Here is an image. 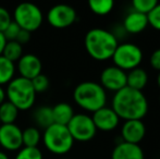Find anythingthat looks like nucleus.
<instances>
[{
	"label": "nucleus",
	"instance_id": "nucleus-1",
	"mask_svg": "<svg viewBox=\"0 0 160 159\" xmlns=\"http://www.w3.org/2000/svg\"><path fill=\"white\" fill-rule=\"evenodd\" d=\"M111 108L120 119L142 120L148 112V102L143 92L125 86L114 93Z\"/></svg>",
	"mask_w": 160,
	"mask_h": 159
},
{
	"label": "nucleus",
	"instance_id": "nucleus-2",
	"mask_svg": "<svg viewBox=\"0 0 160 159\" xmlns=\"http://www.w3.org/2000/svg\"><path fill=\"white\" fill-rule=\"evenodd\" d=\"M118 45L116 35L103 28H93L85 35V49L93 59L98 61L111 59Z\"/></svg>",
	"mask_w": 160,
	"mask_h": 159
},
{
	"label": "nucleus",
	"instance_id": "nucleus-3",
	"mask_svg": "<svg viewBox=\"0 0 160 159\" xmlns=\"http://www.w3.org/2000/svg\"><path fill=\"white\" fill-rule=\"evenodd\" d=\"M73 98L81 108L93 113L106 107L107 102V94L102 86L91 81L80 83L74 88Z\"/></svg>",
	"mask_w": 160,
	"mask_h": 159
},
{
	"label": "nucleus",
	"instance_id": "nucleus-4",
	"mask_svg": "<svg viewBox=\"0 0 160 159\" xmlns=\"http://www.w3.org/2000/svg\"><path fill=\"white\" fill-rule=\"evenodd\" d=\"M8 102L14 105L22 111L28 110L34 106L36 100V92L34 91L32 82L24 77H14L8 84L6 89Z\"/></svg>",
	"mask_w": 160,
	"mask_h": 159
},
{
	"label": "nucleus",
	"instance_id": "nucleus-5",
	"mask_svg": "<svg viewBox=\"0 0 160 159\" xmlns=\"http://www.w3.org/2000/svg\"><path fill=\"white\" fill-rule=\"evenodd\" d=\"M42 141L45 147L55 155H64L69 153L74 144V140L68 127L57 123H53L45 130Z\"/></svg>",
	"mask_w": 160,
	"mask_h": 159
},
{
	"label": "nucleus",
	"instance_id": "nucleus-6",
	"mask_svg": "<svg viewBox=\"0 0 160 159\" xmlns=\"http://www.w3.org/2000/svg\"><path fill=\"white\" fill-rule=\"evenodd\" d=\"M14 22L26 32L32 33L38 30L42 23V12L36 4L31 2H23L15 7L13 12Z\"/></svg>",
	"mask_w": 160,
	"mask_h": 159
},
{
	"label": "nucleus",
	"instance_id": "nucleus-7",
	"mask_svg": "<svg viewBox=\"0 0 160 159\" xmlns=\"http://www.w3.org/2000/svg\"><path fill=\"white\" fill-rule=\"evenodd\" d=\"M111 59L114 66L127 72L138 68L143 60V51L133 42L119 44Z\"/></svg>",
	"mask_w": 160,
	"mask_h": 159
},
{
	"label": "nucleus",
	"instance_id": "nucleus-8",
	"mask_svg": "<svg viewBox=\"0 0 160 159\" xmlns=\"http://www.w3.org/2000/svg\"><path fill=\"white\" fill-rule=\"evenodd\" d=\"M67 127L73 140L78 142H89L95 137L97 132L92 117L85 113L74 115Z\"/></svg>",
	"mask_w": 160,
	"mask_h": 159
},
{
	"label": "nucleus",
	"instance_id": "nucleus-9",
	"mask_svg": "<svg viewBox=\"0 0 160 159\" xmlns=\"http://www.w3.org/2000/svg\"><path fill=\"white\" fill-rule=\"evenodd\" d=\"M76 11L68 4H57L49 9L47 21L55 28H67L76 21Z\"/></svg>",
	"mask_w": 160,
	"mask_h": 159
},
{
	"label": "nucleus",
	"instance_id": "nucleus-10",
	"mask_svg": "<svg viewBox=\"0 0 160 159\" xmlns=\"http://www.w3.org/2000/svg\"><path fill=\"white\" fill-rule=\"evenodd\" d=\"M100 85L110 92H119L127 86V72L116 66L107 67L100 74Z\"/></svg>",
	"mask_w": 160,
	"mask_h": 159
},
{
	"label": "nucleus",
	"instance_id": "nucleus-11",
	"mask_svg": "<svg viewBox=\"0 0 160 159\" xmlns=\"http://www.w3.org/2000/svg\"><path fill=\"white\" fill-rule=\"evenodd\" d=\"M0 146L9 152L20 151L23 146L22 130L14 123L0 125Z\"/></svg>",
	"mask_w": 160,
	"mask_h": 159
},
{
	"label": "nucleus",
	"instance_id": "nucleus-12",
	"mask_svg": "<svg viewBox=\"0 0 160 159\" xmlns=\"http://www.w3.org/2000/svg\"><path fill=\"white\" fill-rule=\"evenodd\" d=\"M146 135V127L142 120H128L121 127L122 142L138 145Z\"/></svg>",
	"mask_w": 160,
	"mask_h": 159
},
{
	"label": "nucleus",
	"instance_id": "nucleus-13",
	"mask_svg": "<svg viewBox=\"0 0 160 159\" xmlns=\"http://www.w3.org/2000/svg\"><path fill=\"white\" fill-rule=\"evenodd\" d=\"M92 119H93L96 129L102 132L112 131L118 127L120 122V118L117 116L113 109L109 107H102L101 109L95 111Z\"/></svg>",
	"mask_w": 160,
	"mask_h": 159
},
{
	"label": "nucleus",
	"instance_id": "nucleus-14",
	"mask_svg": "<svg viewBox=\"0 0 160 159\" xmlns=\"http://www.w3.org/2000/svg\"><path fill=\"white\" fill-rule=\"evenodd\" d=\"M42 61L33 53L23 55L21 59L18 61V70L20 72V77L30 81L42 74Z\"/></svg>",
	"mask_w": 160,
	"mask_h": 159
},
{
	"label": "nucleus",
	"instance_id": "nucleus-15",
	"mask_svg": "<svg viewBox=\"0 0 160 159\" xmlns=\"http://www.w3.org/2000/svg\"><path fill=\"white\" fill-rule=\"evenodd\" d=\"M111 159H145V155L139 145L120 142L112 151Z\"/></svg>",
	"mask_w": 160,
	"mask_h": 159
},
{
	"label": "nucleus",
	"instance_id": "nucleus-16",
	"mask_svg": "<svg viewBox=\"0 0 160 159\" xmlns=\"http://www.w3.org/2000/svg\"><path fill=\"white\" fill-rule=\"evenodd\" d=\"M148 26L147 15L138 13L136 11L130 12L123 21V28L130 34H139Z\"/></svg>",
	"mask_w": 160,
	"mask_h": 159
},
{
	"label": "nucleus",
	"instance_id": "nucleus-17",
	"mask_svg": "<svg viewBox=\"0 0 160 159\" xmlns=\"http://www.w3.org/2000/svg\"><path fill=\"white\" fill-rule=\"evenodd\" d=\"M148 83V74L144 69L136 68L127 73V86L135 91L143 92Z\"/></svg>",
	"mask_w": 160,
	"mask_h": 159
},
{
	"label": "nucleus",
	"instance_id": "nucleus-18",
	"mask_svg": "<svg viewBox=\"0 0 160 159\" xmlns=\"http://www.w3.org/2000/svg\"><path fill=\"white\" fill-rule=\"evenodd\" d=\"M74 115L75 113L73 111V108L68 102H59L55 107H52L53 122L57 124L67 127Z\"/></svg>",
	"mask_w": 160,
	"mask_h": 159
},
{
	"label": "nucleus",
	"instance_id": "nucleus-19",
	"mask_svg": "<svg viewBox=\"0 0 160 159\" xmlns=\"http://www.w3.org/2000/svg\"><path fill=\"white\" fill-rule=\"evenodd\" d=\"M33 118L38 127H42L45 130L55 123L52 117V108L48 106H42L36 109L33 115Z\"/></svg>",
	"mask_w": 160,
	"mask_h": 159
},
{
	"label": "nucleus",
	"instance_id": "nucleus-20",
	"mask_svg": "<svg viewBox=\"0 0 160 159\" xmlns=\"http://www.w3.org/2000/svg\"><path fill=\"white\" fill-rule=\"evenodd\" d=\"M15 66L10 60L6 59L3 56H0V86L8 85L14 79Z\"/></svg>",
	"mask_w": 160,
	"mask_h": 159
},
{
	"label": "nucleus",
	"instance_id": "nucleus-21",
	"mask_svg": "<svg viewBox=\"0 0 160 159\" xmlns=\"http://www.w3.org/2000/svg\"><path fill=\"white\" fill-rule=\"evenodd\" d=\"M19 116V109L10 102H4L0 105V122L1 124H12Z\"/></svg>",
	"mask_w": 160,
	"mask_h": 159
},
{
	"label": "nucleus",
	"instance_id": "nucleus-22",
	"mask_svg": "<svg viewBox=\"0 0 160 159\" xmlns=\"http://www.w3.org/2000/svg\"><path fill=\"white\" fill-rule=\"evenodd\" d=\"M1 56H3L6 59L10 60L11 62L14 63L15 61H19L23 56V47L15 40L7 42Z\"/></svg>",
	"mask_w": 160,
	"mask_h": 159
},
{
	"label": "nucleus",
	"instance_id": "nucleus-23",
	"mask_svg": "<svg viewBox=\"0 0 160 159\" xmlns=\"http://www.w3.org/2000/svg\"><path fill=\"white\" fill-rule=\"evenodd\" d=\"M42 140V135L35 127H26L22 131V142L24 147H37Z\"/></svg>",
	"mask_w": 160,
	"mask_h": 159
},
{
	"label": "nucleus",
	"instance_id": "nucleus-24",
	"mask_svg": "<svg viewBox=\"0 0 160 159\" xmlns=\"http://www.w3.org/2000/svg\"><path fill=\"white\" fill-rule=\"evenodd\" d=\"M88 7L92 12L97 15H107L112 11L114 2L112 0H91Z\"/></svg>",
	"mask_w": 160,
	"mask_h": 159
},
{
	"label": "nucleus",
	"instance_id": "nucleus-25",
	"mask_svg": "<svg viewBox=\"0 0 160 159\" xmlns=\"http://www.w3.org/2000/svg\"><path fill=\"white\" fill-rule=\"evenodd\" d=\"M157 3H158L157 0H133L132 8L133 11L147 15L156 7Z\"/></svg>",
	"mask_w": 160,
	"mask_h": 159
},
{
	"label": "nucleus",
	"instance_id": "nucleus-26",
	"mask_svg": "<svg viewBox=\"0 0 160 159\" xmlns=\"http://www.w3.org/2000/svg\"><path fill=\"white\" fill-rule=\"evenodd\" d=\"M14 159H42V154L37 147H22Z\"/></svg>",
	"mask_w": 160,
	"mask_h": 159
},
{
	"label": "nucleus",
	"instance_id": "nucleus-27",
	"mask_svg": "<svg viewBox=\"0 0 160 159\" xmlns=\"http://www.w3.org/2000/svg\"><path fill=\"white\" fill-rule=\"evenodd\" d=\"M31 82H32L33 88L36 92V94L44 93V92H46L49 88V80L44 74H39L35 79H33Z\"/></svg>",
	"mask_w": 160,
	"mask_h": 159
},
{
	"label": "nucleus",
	"instance_id": "nucleus-28",
	"mask_svg": "<svg viewBox=\"0 0 160 159\" xmlns=\"http://www.w3.org/2000/svg\"><path fill=\"white\" fill-rule=\"evenodd\" d=\"M147 20H148V25L152 26L155 30L160 31V3L159 2L147 14Z\"/></svg>",
	"mask_w": 160,
	"mask_h": 159
},
{
	"label": "nucleus",
	"instance_id": "nucleus-29",
	"mask_svg": "<svg viewBox=\"0 0 160 159\" xmlns=\"http://www.w3.org/2000/svg\"><path fill=\"white\" fill-rule=\"evenodd\" d=\"M20 32H21V27H20L14 21H12L10 23V25H9L2 33H3L4 38H6L7 42H12V40H17Z\"/></svg>",
	"mask_w": 160,
	"mask_h": 159
},
{
	"label": "nucleus",
	"instance_id": "nucleus-30",
	"mask_svg": "<svg viewBox=\"0 0 160 159\" xmlns=\"http://www.w3.org/2000/svg\"><path fill=\"white\" fill-rule=\"evenodd\" d=\"M12 22L10 12L3 7H0V32H3Z\"/></svg>",
	"mask_w": 160,
	"mask_h": 159
},
{
	"label": "nucleus",
	"instance_id": "nucleus-31",
	"mask_svg": "<svg viewBox=\"0 0 160 159\" xmlns=\"http://www.w3.org/2000/svg\"><path fill=\"white\" fill-rule=\"evenodd\" d=\"M149 63L152 69L160 72V48L156 49L149 58Z\"/></svg>",
	"mask_w": 160,
	"mask_h": 159
},
{
	"label": "nucleus",
	"instance_id": "nucleus-32",
	"mask_svg": "<svg viewBox=\"0 0 160 159\" xmlns=\"http://www.w3.org/2000/svg\"><path fill=\"white\" fill-rule=\"evenodd\" d=\"M30 39H31V33L26 32V31H24V30H21V32L19 33V36H18L15 42H18L20 45H23L30 42Z\"/></svg>",
	"mask_w": 160,
	"mask_h": 159
},
{
	"label": "nucleus",
	"instance_id": "nucleus-33",
	"mask_svg": "<svg viewBox=\"0 0 160 159\" xmlns=\"http://www.w3.org/2000/svg\"><path fill=\"white\" fill-rule=\"evenodd\" d=\"M7 40L4 38V35L3 33L0 32V56L2 55V51H3V48H4V45H6Z\"/></svg>",
	"mask_w": 160,
	"mask_h": 159
},
{
	"label": "nucleus",
	"instance_id": "nucleus-34",
	"mask_svg": "<svg viewBox=\"0 0 160 159\" xmlns=\"http://www.w3.org/2000/svg\"><path fill=\"white\" fill-rule=\"evenodd\" d=\"M6 91L2 88V86H0V105H2L4 102H6Z\"/></svg>",
	"mask_w": 160,
	"mask_h": 159
},
{
	"label": "nucleus",
	"instance_id": "nucleus-35",
	"mask_svg": "<svg viewBox=\"0 0 160 159\" xmlns=\"http://www.w3.org/2000/svg\"><path fill=\"white\" fill-rule=\"evenodd\" d=\"M0 159H9L8 155L3 152H0Z\"/></svg>",
	"mask_w": 160,
	"mask_h": 159
},
{
	"label": "nucleus",
	"instance_id": "nucleus-36",
	"mask_svg": "<svg viewBox=\"0 0 160 159\" xmlns=\"http://www.w3.org/2000/svg\"><path fill=\"white\" fill-rule=\"evenodd\" d=\"M157 84H158V87L160 88V72L158 73V77H157Z\"/></svg>",
	"mask_w": 160,
	"mask_h": 159
},
{
	"label": "nucleus",
	"instance_id": "nucleus-37",
	"mask_svg": "<svg viewBox=\"0 0 160 159\" xmlns=\"http://www.w3.org/2000/svg\"><path fill=\"white\" fill-rule=\"evenodd\" d=\"M61 159H69V158H61Z\"/></svg>",
	"mask_w": 160,
	"mask_h": 159
},
{
	"label": "nucleus",
	"instance_id": "nucleus-38",
	"mask_svg": "<svg viewBox=\"0 0 160 159\" xmlns=\"http://www.w3.org/2000/svg\"><path fill=\"white\" fill-rule=\"evenodd\" d=\"M0 125H1V122H0Z\"/></svg>",
	"mask_w": 160,
	"mask_h": 159
},
{
	"label": "nucleus",
	"instance_id": "nucleus-39",
	"mask_svg": "<svg viewBox=\"0 0 160 159\" xmlns=\"http://www.w3.org/2000/svg\"><path fill=\"white\" fill-rule=\"evenodd\" d=\"M159 100H160V99H159Z\"/></svg>",
	"mask_w": 160,
	"mask_h": 159
}]
</instances>
